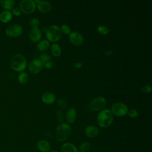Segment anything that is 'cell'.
Segmentation results:
<instances>
[{
  "instance_id": "obj_32",
  "label": "cell",
  "mask_w": 152,
  "mask_h": 152,
  "mask_svg": "<svg viewBox=\"0 0 152 152\" xmlns=\"http://www.w3.org/2000/svg\"><path fill=\"white\" fill-rule=\"evenodd\" d=\"M56 116L60 121H62L64 120V115H63V113L62 112V111L58 110L56 112Z\"/></svg>"
},
{
  "instance_id": "obj_34",
  "label": "cell",
  "mask_w": 152,
  "mask_h": 152,
  "mask_svg": "<svg viewBox=\"0 0 152 152\" xmlns=\"http://www.w3.org/2000/svg\"><path fill=\"white\" fill-rule=\"evenodd\" d=\"M83 65V64L81 63L80 62H77L76 63L74 64V67L76 68H81Z\"/></svg>"
},
{
  "instance_id": "obj_14",
  "label": "cell",
  "mask_w": 152,
  "mask_h": 152,
  "mask_svg": "<svg viewBox=\"0 0 152 152\" xmlns=\"http://www.w3.org/2000/svg\"><path fill=\"white\" fill-rule=\"evenodd\" d=\"M86 135L90 138H94L98 135L99 131L98 128L94 125H88L87 126L84 130Z\"/></svg>"
},
{
  "instance_id": "obj_1",
  "label": "cell",
  "mask_w": 152,
  "mask_h": 152,
  "mask_svg": "<svg viewBox=\"0 0 152 152\" xmlns=\"http://www.w3.org/2000/svg\"><path fill=\"white\" fill-rule=\"evenodd\" d=\"M71 133V128L68 124L62 122L59 124L56 129L55 138L58 142L65 141Z\"/></svg>"
},
{
  "instance_id": "obj_20",
  "label": "cell",
  "mask_w": 152,
  "mask_h": 152,
  "mask_svg": "<svg viewBox=\"0 0 152 152\" xmlns=\"http://www.w3.org/2000/svg\"><path fill=\"white\" fill-rule=\"evenodd\" d=\"M50 46V43L47 40H42L37 44V48L40 51L47 50Z\"/></svg>"
},
{
  "instance_id": "obj_8",
  "label": "cell",
  "mask_w": 152,
  "mask_h": 152,
  "mask_svg": "<svg viewBox=\"0 0 152 152\" xmlns=\"http://www.w3.org/2000/svg\"><path fill=\"white\" fill-rule=\"evenodd\" d=\"M23 33V27L21 26L14 24L9 26L5 29V34L10 37H18Z\"/></svg>"
},
{
  "instance_id": "obj_27",
  "label": "cell",
  "mask_w": 152,
  "mask_h": 152,
  "mask_svg": "<svg viewBox=\"0 0 152 152\" xmlns=\"http://www.w3.org/2000/svg\"><path fill=\"white\" fill-rule=\"evenodd\" d=\"M61 30L65 34H69L71 33V28L69 26L66 24H63L60 27Z\"/></svg>"
},
{
  "instance_id": "obj_31",
  "label": "cell",
  "mask_w": 152,
  "mask_h": 152,
  "mask_svg": "<svg viewBox=\"0 0 152 152\" xmlns=\"http://www.w3.org/2000/svg\"><path fill=\"white\" fill-rule=\"evenodd\" d=\"M12 14L15 15V16H19L21 14V11L20 10V8H17V7H15L13 8L12 9Z\"/></svg>"
},
{
  "instance_id": "obj_17",
  "label": "cell",
  "mask_w": 152,
  "mask_h": 152,
  "mask_svg": "<svg viewBox=\"0 0 152 152\" xmlns=\"http://www.w3.org/2000/svg\"><path fill=\"white\" fill-rule=\"evenodd\" d=\"M55 95L51 92H47L44 93L42 96V100L43 102L48 104H52L55 100Z\"/></svg>"
},
{
  "instance_id": "obj_26",
  "label": "cell",
  "mask_w": 152,
  "mask_h": 152,
  "mask_svg": "<svg viewBox=\"0 0 152 152\" xmlns=\"http://www.w3.org/2000/svg\"><path fill=\"white\" fill-rule=\"evenodd\" d=\"M40 24V21L37 18H32L30 21V24L32 27H38Z\"/></svg>"
},
{
  "instance_id": "obj_23",
  "label": "cell",
  "mask_w": 152,
  "mask_h": 152,
  "mask_svg": "<svg viewBox=\"0 0 152 152\" xmlns=\"http://www.w3.org/2000/svg\"><path fill=\"white\" fill-rule=\"evenodd\" d=\"M40 61L43 64H45L49 61H50L51 59V56L50 55L46 53H42L40 55Z\"/></svg>"
},
{
  "instance_id": "obj_2",
  "label": "cell",
  "mask_w": 152,
  "mask_h": 152,
  "mask_svg": "<svg viewBox=\"0 0 152 152\" xmlns=\"http://www.w3.org/2000/svg\"><path fill=\"white\" fill-rule=\"evenodd\" d=\"M113 114L108 109L101 110L97 116L98 125L102 128H106L110 125L113 122Z\"/></svg>"
},
{
  "instance_id": "obj_30",
  "label": "cell",
  "mask_w": 152,
  "mask_h": 152,
  "mask_svg": "<svg viewBox=\"0 0 152 152\" xmlns=\"http://www.w3.org/2000/svg\"><path fill=\"white\" fill-rule=\"evenodd\" d=\"M127 113L131 118H136L138 116V112L135 109H133L129 110L128 111Z\"/></svg>"
},
{
  "instance_id": "obj_10",
  "label": "cell",
  "mask_w": 152,
  "mask_h": 152,
  "mask_svg": "<svg viewBox=\"0 0 152 152\" xmlns=\"http://www.w3.org/2000/svg\"><path fill=\"white\" fill-rule=\"evenodd\" d=\"M69 39L71 43L75 45H80L83 42V37L78 31H72L69 34Z\"/></svg>"
},
{
  "instance_id": "obj_25",
  "label": "cell",
  "mask_w": 152,
  "mask_h": 152,
  "mask_svg": "<svg viewBox=\"0 0 152 152\" xmlns=\"http://www.w3.org/2000/svg\"><path fill=\"white\" fill-rule=\"evenodd\" d=\"M97 31L103 34H107L109 31V29L105 26L100 25L97 27Z\"/></svg>"
},
{
  "instance_id": "obj_29",
  "label": "cell",
  "mask_w": 152,
  "mask_h": 152,
  "mask_svg": "<svg viewBox=\"0 0 152 152\" xmlns=\"http://www.w3.org/2000/svg\"><path fill=\"white\" fill-rule=\"evenodd\" d=\"M151 91V87L150 84H145L141 88V91L144 93H148Z\"/></svg>"
},
{
  "instance_id": "obj_16",
  "label": "cell",
  "mask_w": 152,
  "mask_h": 152,
  "mask_svg": "<svg viewBox=\"0 0 152 152\" xmlns=\"http://www.w3.org/2000/svg\"><path fill=\"white\" fill-rule=\"evenodd\" d=\"M61 152H78V150L72 143L65 142L61 146Z\"/></svg>"
},
{
  "instance_id": "obj_4",
  "label": "cell",
  "mask_w": 152,
  "mask_h": 152,
  "mask_svg": "<svg viewBox=\"0 0 152 152\" xmlns=\"http://www.w3.org/2000/svg\"><path fill=\"white\" fill-rule=\"evenodd\" d=\"M46 36L48 39L55 42L59 40L62 36V31L59 27L56 25L50 26L46 30Z\"/></svg>"
},
{
  "instance_id": "obj_13",
  "label": "cell",
  "mask_w": 152,
  "mask_h": 152,
  "mask_svg": "<svg viewBox=\"0 0 152 152\" xmlns=\"http://www.w3.org/2000/svg\"><path fill=\"white\" fill-rule=\"evenodd\" d=\"M36 147L41 152H48L51 148L50 143L44 140H41L37 141L36 144Z\"/></svg>"
},
{
  "instance_id": "obj_11",
  "label": "cell",
  "mask_w": 152,
  "mask_h": 152,
  "mask_svg": "<svg viewBox=\"0 0 152 152\" xmlns=\"http://www.w3.org/2000/svg\"><path fill=\"white\" fill-rule=\"evenodd\" d=\"M28 36L33 42H37L42 37V31L38 27H31Z\"/></svg>"
},
{
  "instance_id": "obj_9",
  "label": "cell",
  "mask_w": 152,
  "mask_h": 152,
  "mask_svg": "<svg viewBox=\"0 0 152 152\" xmlns=\"http://www.w3.org/2000/svg\"><path fill=\"white\" fill-rule=\"evenodd\" d=\"M43 67V64L39 59L35 58L33 59L29 63L28 69L29 71L34 74L39 72Z\"/></svg>"
},
{
  "instance_id": "obj_33",
  "label": "cell",
  "mask_w": 152,
  "mask_h": 152,
  "mask_svg": "<svg viewBox=\"0 0 152 152\" xmlns=\"http://www.w3.org/2000/svg\"><path fill=\"white\" fill-rule=\"evenodd\" d=\"M46 68H53L54 66H55V62L53 61H49L46 64H44Z\"/></svg>"
},
{
  "instance_id": "obj_28",
  "label": "cell",
  "mask_w": 152,
  "mask_h": 152,
  "mask_svg": "<svg viewBox=\"0 0 152 152\" xmlns=\"http://www.w3.org/2000/svg\"><path fill=\"white\" fill-rule=\"evenodd\" d=\"M57 103H58V104L59 105V106L61 108L63 109H66V107H67V104H66V103L64 99H58V100H57Z\"/></svg>"
},
{
  "instance_id": "obj_22",
  "label": "cell",
  "mask_w": 152,
  "mask_h": 152,
  "mask_svg": "<svg viewBox=\"0 0 152 152\" xmlns=\"http://www.w3.org/2000/svg\"><path fill=\"white\" fill-rule=\"evenodd\" d=\"M18 81L21 84H25L27 82L28 77V75L26 72H21L18 75Z\"/></svg>"
},
{
  "instance_id": "obj_6",
  "label": "cell",
  "mask_w": 152,
  "mask_h": 152,
  "mask_svg": "<svg viewBox=\"0 0 152 152\" xmlns=\"http://www.w3.org/2000/svg\"><path fill=\"white\" fill-rule=\"evenodd\" d=\"M128 109L127 106L120 102H116L112 104L111 106V112L116 116H124L127 114Z\"/></svg>"
},
{
  "instance_id": "obj_3",
  "label": "cell",
  "mask_w": 152,
  "mask_h": 152,
  "mask_svg": "<svg viewBox=\"0 0 152 152\" xmlns=\"http://www.w3.org/2000/svg\"><path fill=\"white\" fill-rule=\"evenodd\" d=\"M11 68L17 72H21L25 69L27 66L26 59L21 54H15L11 59Z\"/></svg>"
},
{
  "instance_id": "obj_24",
  "label": "cell",
  "mask_w": 152,
  "mask_h": 152,
  "mask_svg": "<svg viewBox=\"0 0 152 152\" xmlns=\"http://www.w3.org/2000/svg\"><path fill=\"white\" fill-rule=\"evenodd\" d=\"M90 149V144L88 142H84L79 147L80 152H88Z\"/></svg>"
},
{
  "instance_id": "obj_35",
  "label": "cell",
  "mask_w": 152,
  "mask_h": 152,
  "mask_svg": "<svg viewBox=\"0 0 152 152\" xmlns=\"http://www.w3.org/2000/svg\"><path fill=\"white\" fill-rule=\"evenodd\" d=\"M48 152H59V151H55V150H50L49 151H48Z\"/></svg>"
},
{
  "instance_id": "obj_19",
  "label": "cell",
  "mask_w": 152,
  "mask_h": 152,
  "mask_svg": "<svg viewBox=\"0 0 152 152\" xmlns=\"http://www.w3.org/2000/svg\"><path fill=\"white\" fill-rule=\"evenodd\" d=\"M15 1L14 0H1L0 1L1 6L5 10L9 11L13 8Z\"/></svg>"
},
{
  "instance_id": "obj_18",
  "label": "cell",
  "mask_w": 152,
  "mask_h": 152,
  "mask_svg": "<svg viewBox=\"0 0 152 152\" xmlns=\"http://www.w3.org/2000/svg\"><path fill=\"white\" fill-rule=\"evenodd\" d=\"M12 18V14L10 11L5 10L0 14V20L2 23H8L11 20Z\"/></svg>"
},
{
  "instance_id": "obj_21",
  "label": "cell",
  "mask_w": 152,
  "mask_h": 152,
  "mask_svg": "<svg viewBox=\"0 0 152 152\" xmlns=\"http://www.w3.org/2000/svg\"><path fill=\"white\" fill-rule=\"evenodd\" d=\"M50 50L53 55L55 56H59L61 54V52L60 46L57 43H55L52 45L50 48Z\"/></svg>"
},
{
  "instance_id": "obj_7",
  "label": "cell",
  "mask_w": 152,
  "mask_h": 152,
  "mask_svg": "<svg viewBox=\"0 0 152 152\" xmlns=\"http://www.w3.org/2000/svg\"><path fill=\"white\" fill-rule=\"evenodd\" d=\"M20 10L24 14L33 12L36 7L35 1L33 0H23L20 3Z\"/></svg>"
},
{
  "instance_id": "obj_5",
  "label": "cell",
  "mask_w": 152,
  "mask_h": 152,
  "mask_svg": "<svg viewBox=\"0 0 152 152\" xmlns=\"http://www.w3.org/2000/svg\"><path fill=\"white\" fill-rule=\"evenodd\" d=\"M106 104V99L102 96H98L93 99L88 104V109L90 111H97L104 107Z\"/></svg>"
},
{
  "instance_id": "obj_15",
  "label": "cell",
  "mask_w": 152,
  "mask_h": 152,
  "mask_svg": "<svg viewBox=\"0 0 152 152\" xmlns=\"http://www.w3.org/2000/svg\"><path fill=\"white\" fill-rule=\"evenodd\" d=\"M76 110L73 107H69L66 113V120L69 124L74 122L76 119Z\"/></svg>"
},
{
  "instance_id": "obj_12",
  "label": "cell",
  "mask_w": 152,
  "mask_h": 152,
  "mask_svg": "<svg viewBox=\"0 0 152 152\" xmlns=\"http://www.w3.org/2000/svg\"><path fill=\"white\" fill-rule=\"evenodd\" d=\"M39 11L42 12H48L50 11L52 6L50 4L46 1H36Z\"/></svg>"
}]
</instances>
